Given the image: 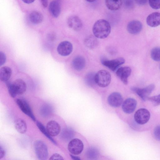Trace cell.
I'll return each mask as SVG.
<instances>
[{"mask_svg": "<svg viewBox=\"0 0 160 160\" xmlns=\"http://www.w3.org/2000/svg\"><path fill=\"white\" fill-rule=\"evenodd\" d=\"M108 101L109 105L113 107H119L122 104L123 98L122 95L118 92H113L108 97Z\"/></svg>", "mask_w": 160, "mask_h": 160, "instance_id": "obj_11", "label": "cell"}, {"mask_svg": "<svg viewBox=\"0 0 160 160\" xmlns=\"http://www.w3.org/2000/svg\"><path fill=\"white\" fill-rule=\"evenodd\" d=\"M5 154V152L4 149L1 145L0 147V159L3 158Z\"/></svg>", "mask_w": 160, "mask_h": 160, "instance_id": "obj_38", "label": "cell"}, {"mask_svg": "<svg viewBox=\"0 0 160 160\" xmlns=\"http://www.w3.org/2000/svg\"><path fill=\"white\" fill-rule=\"evenodd\" d=\"M67 23L69 28L76 31L80 30L83 25L81 19L76 16H72L69 18Z\"/></svg>", "mask_w": 160, "mask_h": 160, "instance_id": "obj_14", "label": "cell"}, {"mask_svg": "<svg viewBox=\"0 0 160 160\" xmlns=\"http://www.w3.org/2000/svg\"><path fill=\"white\" fill-rule=\"evenodd\" d=\"M147 24L151 27H156L160 25V12H154L147 17Z\"/></svg>", "mask_w": 160, "mask_h": 160, "instance_id": "obj_17", "label": "cell"}, {"mask_svg": "<svg viewBox=\"0 0 160 160\" xmlns=\"http://www.w3.org/2000/svg\"><path fill=\"white\" fill-rule=\"evenodd\" d=\"M5 83L9 94L12 98H15L17 95L22 94L26 91V84L22 79H17L13 82L8 80Z\"/></svg>", "mask_w": 160, "mask_h": 160, "instance_id": "obj_2", "label": "cell"}, {"mask_svg": "<svg viewBox=\"0 0 160 160\" xmlns=\"http://www.w3.org/2000/svg\"><path fill=\"white\" fill-rule=\"evenodd\" d=\"M6 57L5 54L3 52H0V65L2 66L6 62Z\"/></svg>", "mask_w": 160, "mask_h": 160, "instance_id": "obj_35", "label": "cell"}, {"mask_svg": "<svg viewBox=\"0 0 160 160\" xmlns=\"http://www.w3.org/2000/svg\"><path fill=\"white\" fill-rule=\"evenodd\" d=\"M154 135L156 140L160 141V125L157 126L155 128Z\"/></svg>", "mask_w": 160, "mask_h": 160, "instance_id": "obj_34", "label": "cell"}, {"mask_svg": "<svg viewBox=\"0 0 160 160\" xmlns=\"http://www.w3.org/2000/svg\"><path fill=\"white\" fill-rule=\"evenodd\" d=\"M148 99L155 106L160 105V94L156 96L149 97Z\"/></svg>", "mask_w": 160, "mask_h": 160, "instance_id": "obj_32", "label": "cell"}, {"mask_svg": "<svg viewBox=\"0 0 160 160\" xmlns=\"http://www.w3.org/2000/svg\"><path fill=\"white\" fill-rule=\"evenodd\" d=\"M43 18L42 14L36 11L32 12L29 16V19L30 22L34 24L40 23L42 21Z\"/></svg>", "mask_w": 160, "mask_h": 160, "instance_id": "obj_26", "label": "cell"}, {"mask_svg": "<svg viewBox=\"0 0 160 160\" xmlns=\"http://www.w3.org/2000/svg\"><path fill=\"white\" fill-rule=\"evenodd\" d=\"M94 36L90 35L85 39L84 43L85 46L90 49L95 48L98 44V40Z\"/></svg>", "mask_w": 160, "mask_h": 160, "instance_id": "obj_25", "label": "cell"}, {"mask_svg": "<svg viewBox=\"0 0 160 160\" xmlns=\"http://www.w3.org/2000/svg\"><path fill=\"white\" fill-rule=\"evenodd\" d=\"M34 146L37 158L40 160L47 159L48 156V152L45 143L41 140H38L34 142Z\"/></svg>", "mask_w": 160, "mask_h": 160, "instance_id": "obj_4", "label": "cell"}, {"mask_svg": "<svg viewBox=\"0 0 160 160\" xmlns=\"http://www.w3.org/2000/svg\"><path fill=\"white\" fill-rule=\"evenodd\" d=\"M50 160H62L64 159L62 156L58 153H55L52 155L49 158Z\"/></svg>", "mask_w": 160, "mask_h": 160, "instance_id": "obj_36", "label": "cell"}, {"mask_svg": "<svg viewBox=\"0 0 160 160\" xmlns=\"http://www.w3.org/2000/svg\"><path fill=\"white\" fill-rule=\"evenodd\" d=\"M111 28L110 24L107 20L101 19L94 23L92 28V32L97 38L103 39L109 34Z\"/></svg>", "mask_w": 160, "mask_h": 160, "instance_id": "obj_1", "label": "cell"}, {"mask_svg": "<svg viewBox=\"0 0 160 160\" xmlns=\"http://www.w3.org/2000/svg\"><path fill=\"white\" fill-rule=\"evenodd\" d=\"M83 147V144L81 140L78 138H74L69 143L68 149L72 154L77 155L82 152Z\"/></svg>", "mask_w": 160, "mask_h": 160, "instance_id": "obj_6", "label": "cell"}, {"mask_svg": "<svg viewBox=\"0 0 160 160\" xmlns=\"http://www.w3.org/2000/svg\"><path fill=\"white\" fill-rule=\"evenodd\" d=\"M155 87L154 84H151L142 88L133 87L131 89L136 93L142 100L145 101L148 99L149 96L154 90Z\"/></svg>", "mask_w": 160, "mask_h": 160, "instance_id": "obj_7", "label": "cell"}, {"mask_svg": "<svg viewBox=\"0 0 160 160\" xmlns=\"http://www.w3.org/2000/svg\"><path fill=\"white\" fill-rule=\"evenodd\" d=\"M49 10L52 16L55 18L58 17L61 11L60 2L56 0L51 2L49 5Z\"/></svg>", "mask_w": 160, "mask_h": 160, "instance_id": "obj_18", "label": "cell"}, {"mask_svg": "<svg viewBox=\"0 0 160 160\" xmlns=\"http://www.w3.org/2000/svg\"><path fill=\"white\" fill-rule=\"evenodd\" d=\"M122 0H105V4L108 9L111 11H116L121 7Z\"/></svg>", "mask_w": 160, "mask_h": 160, "instance_id": "obj_21", "label": "cell"}, {"mask_svg": "<svg viewBox=\"0 0 160 160\" xmlns=\"http://www.w3.org/2000/svg\"><path fill=\"white\" fill-rule=\"evenodd\" d=\"M125 61L124 58L120 57L111 60H104L102 61V63L111 70L114 71Z\"/></svg>", "mask_w": 160, "mask_h": 160, "instance_id": "obj_10", "label": "cell"}, {"mask_svg": "<svg viewBox=\"0 0 160 160\" xmlns=\"http://www.w3.org/2000/svg\"><path fill=\"white\" fill-rule=\"evenodd\" d=\"M137 105V102L135 99L129 98L125 100L123 102L122 108L125 113L130 114L134 112Z\"/></svg>", "mask_w": 160, "mask_h": 160, "instance_id": "obj_13", "label": "cell"}, {"mask_svg": "<svg viewBox=\"0 0 160 160\" xmlns=\"http://www.w3.org/2000/svg\"><path fill=\"white\" fill-rule=\"evenodd\" d=\"M142 25L141 22L138 20H132L128 24L127 29L128 32L132 34H137L142 30Z\"/></svg>", "mask_w": 160, "mask_h": 160, "instance_id": "obj_16", "label": "cell"}, {"mask_svg": "<svg viewBox=\"0 0 160 160\" xmlns=\"http://www.w3.org/2000/svg\"><path fill=\"white\" fill-rule=\"evenodd\" d=\"M71 158L73 160H80L79 157L76 156L72 155V154L70 155Z\"/></svg>", "mask_w": 160, "mask_h": 160, "instance_id": "obj_41", "label": "cell"}, {"mask_svg": "<svg viewBox=\"0 0 160 160\" xmlns=\"http://www.w3.org/2000/svg\"><path fill=\"white\" fill-rule=\"evenodd\" d=\"M12 73L11 68L8 67L4 66L0 69V79L3 82H6L9 80Z\"/></svg>", "mask_w": 160, "mask_h": 160, "instance_id": "obj_20", "label": "cell"}, {"mask_svg": "<svg viewBox=\"0 0 160 160\" xmlns=\"http://www.w3.org/2000/svg\"><path fill=\"white\" fill-rule=\"evenodd\" d=\"M16 103L21 111L29 117L34 121H36L32 110L28 103L25 100L18 98L16 100Z\"/></svg>", "mask_w": 160, "mask_h": 160, "instance_id": "obj_8", "label": "cell"}, {"mask_svg": "<svg viewBox=\"0 0 160 160\" xmlns=\"http://www.w3.org/2000/svg\"><path fill=\"white\" fill-rule=\"evenodd\" d=\"M151 56L152 59L156 61H160V48L155 47L151 50Z\"/></svg>", "mask_w": 160, "mask_h": 160, "instance_id": "obj_30", "label": "cell"}, {"mask_svg": "<svg viewBox=\"0 0 160 160\" xmlns=\"http://www.w3.org/2000/svg\"><path fill=\"white\" fill-rule=\"evenodd\" d=\"M36 125L40 131L48 138L52 143L55 145H57V143L56 141L52 138L48 132L46 128L40 122H37Z\"/></svg>", "mask_w": 160, "mask_h": 160, "instance_id": "obj_28", "label": "cell"}, {"mask_svg": "<svg viewBox=\"0 0 160 160\" xmlns=\"http://www.w3.org/2000/svg\"><path fill=\"white\" fill-rule=\"evenodd\" d=\"M42 6L44 8L47 7L48 5V0H40Z\"/></svg>", "mask_w": 160, "mask_h": 160, "instance_id": "obj_39", "label": "cell"}, {"mask_svg": "<svg viewBox=\"0 0 160 160\" xmlns=\"http://www.w3.org/2000/svg\"><path fill=\"white\" fill-rule=\"evenodd\" d=\"M111 79L110 73L106 70H99L95 74L96 84L101 87L104 88L108 86L111 82Z\"/></svg>", "mask_w": 160, "mask_h": 160, "instance_id": "obj_3", "label": "cell"}, {"mask_svg": "<svg viewBox=\"0 0 160 160\" xmlns=\"http://www.w3.org/2000/svg\"><path fill=\"white\" fill-rule=\"evenodd\" d=\"M148 1L150 6L153 9L160 8V0H148Z\"/></svg>", "mask_w": 160, "mask_h": 160, "instance_id": "obj_31", "label": "cell"}, {"mask_svg": "<svg viewBox=\"0 0 160 160\" xmlns=\"http://www.w3.org/2000/svg\"><path fill=\"white\" fill-rule=\"evenodd\" d=\"M86 61L85 58L81 56L76 57L73 60L72 64L73 68L78 71L82 70L85 67Z\"/></svg>", "mask_w": 160, "mask_h": 160, "instance_id": "obj_19", "label": "cell"}, {"mask_svg": "<svg viewBox=\"0 0 160 160\" xmlns=\"http://www.w3.org/2000/svg\"><path fill=\"white\" fill-rule=\"evenodd\" d=\"M75 132L71 128L67 127L63 129L61 133V138L64 141H68L74 136Z\"/></svg>", "mask_w": 160, "mask_h": 160, "instance_id": "obj_24", "label": "cell"}, {"mask_svg": "<svg viewBox=\"0 0 160 160\" xmlns=\"http://www.w3.org/2000/svg\"><path fill=\"white\" fill-rule=\"evenodd\" d=\"M150 117V112L147 109L141 108L137 110L134 115L136 122L138 124H145L149 121Z\"/></svg>", "mask_w": 160, "mask_h": 160, "instance_id": "obj_5", "label": "cell"}, {"mask_svg": "<svg viewBox=\"0 0 160 160\" xmlns=\"http://www.w3.org/2000/svg\"><path fill=\"white\" fill-rule=\"evenodd\" d=\"M87 157L91 159H96L99 155V152L96 148L91 147L89 148L86 152Z\"/></svg>", "mask_w": 160, "mask_h": 160, "instance_id": "obj_27", "label": "cell"}, {"mask_svg": "<svg viewBox=\"0 0 160 160\" xmlns=\"http://www.w3.org/2000/svg\"><path fill=\"white\" fill-rule=\"evenodd\" d=\"M24 3L30 4L34 2L35 0H22Z\"/></svg>", "mask_w": 160, "mask_h": 160, "instance_id": "obj_40", "label": "cell"}, {"mask_svg": "<svg viewBox=\"0 0 160 160\" xmlns=\"http://www.w3.org/2000/svg\"></svg>", "mask_w": 160, "mask_h": 160, "instance_id": "obj_43", "label": "cell"}, {"mask_svg": "<svg viewBox=\"0 0 160 160\" xmlns=\"http://www.w3.org/2000/svg\"><path fill=\"white\" fill-rule=\"evenodd\" d=\"M131 73V69L128 67H122L118 69L116 74L122 82L125 85L128 84V79Z\"/></svg>", "mask_w": 160, "mask_h": 160, "instance_id": "obj_12", "label": "cell"}, {"mask_svg": "<svg viewBox=\"0 0 160 160\" xmlns=\"http://www.w3.org/2000/svg\"><path fill=\"white\" fill-rule=\"evenodd\" d=\"M95 74L94 73L91 72L86 75L85 81L86 83L88 86H92L96 83L95 80Z\"/></svg>", "mask_w": 160, "mask_h": 160, "instance_id": "obj_29", "label": "cell"}, {"mask_svg": "<svg viewBox=\"0 0 160 160\" xmlns=\"http://www.w3.org/2000/svg\"><path fill=\"white\" fill-rule=\"evenodd\" d=\"M53 108L52 106L48 103H45L41 107L40 109V113L43 117H48L53 112Z\"/></svg>", "mask_w": 160, "mask_h": 160, "instance_id": "obj_23", "label": "cell"}, {"mask_svg": "<svg viewBox=\"0 0 160 160\" xmlns=\"http://www.w3.org/2000/svg\"><path fill=\"white\" fill-rule=\"evenodd\" d=\"M85 0L86 1H87L88 2H93L94 1H95L96 0Z\"/></svg>", "mask_w": 160, "mask_h": 160, "instance_id": "obj_42", "label": "cell"}, {"mask_svg": "<svg viewBox=\"0 0 160 160\" xmlns=\"http://www.w3.org/2000/svg\"><path fill=\"white\" fill-rule=\"evenodd\" d=\"M73 50L72 43L68 41H64L60 42L58 45L57 51L59 54L66 56L70 55Z\"/></svg>", "mask_w": 160, "mask_h": 160, "instance_id": "obj_9", "label": "cell"}, {"mask_svg": "<svg viewBox=\"0 0 160 160\" xmlns=\"http://www.w3.org/2000/svg\"><path fill=\"white\" fill-rule=\"evenodd\" d=\"M46 129L51 136L54 137L59 134L61 128L59 124L57 122L51 120L47 123Z\"/></svg>", "mask_w": 160, "mask_h": 160, "instance_id": "obj_15", "label": "cell"}, {"mask_svg": "<svg viewBox=\"0 0 160 160\" xmlns=\"http://www.w3.org/2000/svg\"><path fill=\"white\" fill-rule=\"evenodd\" d=\"M14 126L17 131L22 134L25 133L27 129L26 122L21 118H18L14 122Z\"/></svg>", "mask_w": 160, "mask_h": 160, "instance_id": "obj_22", "label": "cell"}, {"mask_svg": "<svg viewBox=\"0 0 160 160\" xmlns=\"http://www.w3.org/2000/svg\"><path fill=\"white\" fill-rule=\"evenodd\" d=\"M124 5L128 9L132 8L134 5V0H123Z\"/></svg>", "mask_w": 160, "mask_h": 160, "instance_id": "obj_33", "label": "cell"}, {"mask_svg": "<svg viewBox=\"0 0 160 160\" xmlns=\"http://www.w3.org/2000/svg\"><path fill=\"white\" fill-rule=\"evenodd\" d=\"M136 3L139 5H145L148 0H135Z\"/></svg>", "mask_w": 160, "mask_h": 160, "instance_id": "obj_37", "label": "cell"}]
</instances>
